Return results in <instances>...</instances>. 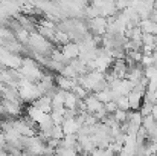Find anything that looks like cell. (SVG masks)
Instances as JSON below:
<instances>
[{
    "label": "cell",
    "mask_w": 157,
    "mask_h": 156,
    "mask_svg": "<svg viewBox=\"0 0 157 156\" xmlns=\"http://www.w3.org/2000/svg\"><path fill=\"white\" fill-rule=\"evenodd\" d=\"M90 26H92V31H93L96 35H102L104 32H107L108 23H107V18H105V17H101V15H99V17L92 18Z\"/></svg>",
    "instance_id": "cell-1"
},
{
    "label": "cell",
    "mask_w": 157,
    "mask_h": 156,
    "mask_svg": "<svg viewBox=\"0 0 157 156\" xmlns=\"http://www.w3.org/2000/svg\"><path fill=\"white\" fill-rule=\"evenodd\" d=\"M61 54H63L64 58H69V60L78 58V55H79L78 43H66V46H64V49H63Z\"/></svg>",
    "instance_id": "cell-2"
}]
</instances>
